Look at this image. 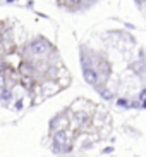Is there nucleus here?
Masks as SVG:
<instances>
[{"label":"nucleus","mask_w":146,"mask_h":157,"mask_svg":"<svg viewBox=\"0 0 146 157\" xmlns=\"http://www.w3.org/2000/svg\"><path fill=\"white\" fill-rule=\"evenodd\" d=\"M48 43L45 42V40H41V38H38V40H33L31 45H29V50L35 54V56H43L46 50H48Z\"/></svg>","instance_id":"obj_1"},{"label":"nucleus","mask_w":146,"mask_h":157,"mask_svg":"<svg viewBox=\"0 0 146 157\" xmlns=\"http://www.w3.org/2000/svg\"><path fill=\"white\" fill-rule=\"evenodd\" d=\"M53 143L55 145H60V147H65V145H72L71 143V131H55L53 133Z\"/></svg>","instance_id":"obj_2"},{"label":"nucleus","mask_w":146,"mask_h":157,"mask_svg":"<svg viewBox=\"0 0 146 157\" xmlns=\"http://www.w3.org/2000/svg\"><path fill=\"white\" fill-rule=\"evenodd\" d=\"M82 76H84V79L88 83H91V85H96V81H98V73L95 69H91V67L82 69Z\"/></svg>","instance_id":"obj_3"},{"label":"nucleus","mask_w":146,"mask_h":157,"mask_svg":"<svg viewBox=\"0 0 146 157\" xmlns=\"http://www.w3.org/2000/svg\"><path fill=\"white\" fill-rule=\"evenodd\" d=\"M10 97H12V93H10V90L7 86H2V100L4 102H9Z\"/></svg>","instance_id":"obj_4"},{"label":"nucleus","mask_w":146,"mask_h":157,"mask_svg":"<svg viewBox=\"0 0 146 157\" xmlns=\"http://www.w3.org/2000/svg\"><path fill=\"white\" fill-rule=\"evenodd\" d=\"M117 105H119V107H124V109H127V107H129V100H126V98H120V100H117Z\"/></svg>","instance_id":"obj_5"},{"label":"nucleus","mask_w":146,"mask_h":157,"mask_svg":"<svg viewBox=\"0 0 146 157\" xmlns=\"http://www.w3.org/2000/svg\"><path fill=\"white\" fill-rule=\"evenodd\" d=\"M71 5H74V7H78V5H81L82 4V0H67Z\"/></svg>","instance_id":"obj_6"},{"label":"nucleus","mask_w":146,"mask_h":157,"mask_svg":"<svg viewBox=\"0 0 146 157\" xmlns=\"http://www.w3.org/2000/svg\"><path fill=\"white\" fill-rule=\"evenodd\" d=\"M139 98H141V100H146V88H144V90L141 92V95H139Z\"/></svg>","instance_id":"obj_7"},{"label":"nucleus","mask_w":146,"mask_h":157,"mask_svg":"<svg viewBox=\"0 0 146 157\" xmlns=\"http://www.w3.org/2000/svg\"><path fill=\"white\" fill-rule=\"evenodd\" d=\"M23 107V100H17L16 102V109H21Z\"/></svg>","instance_id":"obj_8"},{"label":"nucleus","mask_w":146,"mask_h":157,"mask_svg":"<svg viewBox=\"0 0 146 157\" xmlns=\"http://www.w3.org/2000/svg\"><path fill=\"white\" fill-rule=\"evenodd\" d=\"M141 107H144V109H146V100H143V105Z\"/></svg>","instance_id":"obj_9"}]
</instances>
